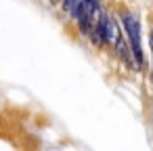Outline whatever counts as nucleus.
I'll return each instance as SVG.
<instances>
[{
  "label": "nucleus",
  "instance_id": "f257e3e1",
  "mask_svg": "<svg viewBox=\"0 0 153 151\" xmlns=\"http://www.w3.org/2000/svg\"><path fill=\"white\" fill-rule=\"evenodd\" d=\"M122 21H124L126 34L130 38V53L134 57V69H140L143 63H145V59H143V46H140V23H138V19L132 13H124Z\"/></svg>",
  "mask_w": 153,
  "mask_h": 151
},
{
  "label": "nucleus",
  "instance_id": "f03ea898",
  "mask_svg": "<svg viewBox=\"0 0 153 151\" xmlns=\"http://www.w3.org/2000/svg\"><path fill=\"white\" fill-rule=\"evenodd\" d=\"M80 7H82V0H67V2L63 4V9L69 13V17L78 19V13H80Z\"/></svg>",
  "mask_w": 153,
  "mask_h": 151
},
{
  "label": "nucleus",
  "instance_id": "7ed1b4c3",
  "mask_svg": "<svg viewBox=\"0 0 153 151\" xmlns=\"http://www.w3.org/2000/svg\"><path fill=\"white\" fill-rule=\"evenodd\" d=\"M151 53H153V34H151Z\"/></svg>",
  "mask_w": 153,
  "mask_h": 151
}]
</instances>
